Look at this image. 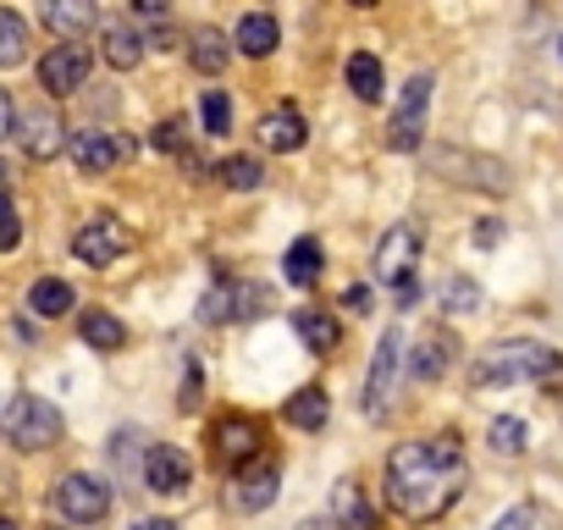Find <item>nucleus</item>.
<instances>
[{"mask_svg": "<svg viewBox=\"0 0 563 530\" xmlns=\"http://www.w3.org/2000/svg\"><path fill=\"white\" fill-rule=\"evenodd\" d=\"M525 420H514V415H497L492 420V431H486V442H492V453H503V459H514V453H525Z\"/></svg>", "mask_w": 563, "mask_h": 530, "instance_id": "nucleus-33", "label": "nucleus"}, {"mask_svg": "<svg viewBox=\"0 0 563 530\" xmlns=\"http://www.w3.org/2000/svg\"><path fill=\"white\" fill-rule=\"evenodd\" d=\"M431 166L448 177V183H464V188H481V194H508V166L492 161V155H470V150H431Z\"/></svg>", "mask_w": 563, "mask_h": 530, "instance_id": "nucleus-5", "label": "nucleus"}, {"mask_svg": "<svg viewBox=\"0 0 563 530\" xmlns=\"http://www.w3.org/2000/svg\"><path fill=\"white\" fill-rule=\"evenodd\" d=\"M23 62H29V23L12 7H0V67H23Z\"/></svg>", "mask_w": 563, "mask_h": 530, "instance_id": "nucleus-27", "label": "nucleus"}, {"mask_svg": "<svg viewBox=\"0 0 563 530\" xmlns=\"http://www.w3.org/2000/svg\"><path fill=\"white\" fill-rule=\"evenodd\" d=\"M497 238H503V227H497V221H486V227L475 232V243H497Z\"/></svg>", "mask_w": 563, "mask_h": 530, "instance_id": "nucleus-40", "label": "nucleus"}, {"mask_svg": "<svg viewBox=\"0 0 563 530\" xmlns=\"http://www.w3.org/2000/svg\"><path fill=\"white\" fill-rule=\"evenodd\" d=\"M254 139H260V150H271V155H294V150L310 144V122H305L299 106H276V111L260 117Z\"/></svg>", "mask_w": 563, "mask_h": 530, "instance_id": "nucleus-15", "label": "nucleus"}, {"mask_svg": "<svg viewBox=\"0 0 563 530\" xmlns=\"http://www.w3.org/2000/svg\"><path fill=\"white\" fill-rule=\"evenodd\" d=\"M321 265H327L321 260V243L316 238H299L288 254H282V277H288L294 288H316L321 283Z\"/></svg>", "mask_w": 563, "mask_h": 530, "instance_id": "nucleus-22", "label": "nucleus"}, {"mask_svg": "<svg viewBox=\"0 0 563 530\" xmlns=\"http://www.w3.org/2000/svg\"><path fill=\"white\" fill-rule=\"evenodd\" d=\"M431 73H415L409 84H404V95H398V106H393V122H387V150H398V155H409V150H420V139H426V111H431Z\"/></svg>", "mask_w": 563, "mask_h": 530, "instance_id": "nucleus-4", "label": "nucleus"}, {"mask_svg": "<svg viewBox=\"0 0 563 530\" xmlns=\"http://www.w3.org/2000/svg\"><path fill=\"white\" fill-rule=\"evenodd\" d=\"M40 18H45L51 34H62V45H84V34L100 23V12L89 7V0H51Z\"/></svg>", "mask_w": 563, "mask_h": 530, "instance_id": "nucleus-18", "label": "nucleus"}, {"mask_svg": "<svg viewBox=\"0 0 563 530\" xmlns=\"http://www.w3.org/2000/svg\"><path fill=\"white\" fill-rule=\"evenodd\" d=\"M12 133H18V111H12V95L0 89V144H7Z\"/></svg>", "mask_w": 563, "mask_h": 530, "instance_id": "nucleus-38", "label": "nucleus"}, {"mask_svg": "<svg viewBox=\"0 0 563 530\" xmlns=\"http://www.w3.org/2000/svg\"><path fill=\"white\" fill-rule=\"evenodd\" d=\"M188 481H194V464H188V453H183V448L155 442V448L144 453V486H150V492L177 497V492H188Z\"/></svg>", "mask_w": 563, "mask_h": 530, "instance_id": "nucleus-16", "label": "nucleus"}, {"mask_svg": "<svg viewBox=\"0 0 563 530\" xmlns=\"http://www.w3.org/2000/svg\"><path fill=\"white\" fill-rule=\"evenodd\" d=\"M150 45H155V51H177V34H172V29H161V34H155Z\"/></svg>", "mask_w": 563, "mask_h": 530, "instance_id": "nucleus-39", "label": "nucleus"}, {"mask_svg": "<svg viewBox=\"0 0 563 530\" xmlns=\"http://www.w3.org/2000/svg\"><path fill=\"white\" fill-rule=\"evenodd\" d=\"M78 332H84V343L100 349V354H117V349L128 343V327H122L111 310H84V316H78Z\"/></svg>", "mask_w": 563, "mask_h": 530, "instance_id": "nucleus-26", "label": "nucleus"}, {"mask_svg": "<svg viewBox=\"0 0 563 530\" xmlns=\"http://www.w3.org/2000/svg\"><path fill=\"white\" fill-rule=\"evenodd\" d=\"M139 530H183V525H172V519H144Z\"/></svg>", "mask_w": 563, "mask_h": 530, "instance_id": "nucleus-41", "label": "nucleus"}, {"mask_svg": "<svg viewBox=\"0 0 563 530\" xmlns=\"http://www.w3.org/2000/svg\"><path fill=\"white\" fill-rule=\"evenodd\" d=\"M73 288L62 283V277H40L34 288H29V310L40 316V321H62V316H73Z\"/></svg>", "mask_w": 563, "mask_h": 530, "instance_id": "nucleus-25", "label": "nucleus"}, {"mask_svg": "<svg viewBox=\"0 0 563 530\" xmlns=\"http://www.w3.org/2000/svg\"><path fill=\"white\" fill-rule=\"evenodd\" d=\"M216 177H221L232 194H254V188L265 183V166H260L254 155H227V161L216 166Z\"/></svg>", "mask_w": 563, "mask_h": 530, "instance_id": "nucleus-29", "label": "nucleus"}, {"mask_svg": "<svg viewBox=\"0 0 563 530\" xmlns=\"http://www.w3.org/2000/svg\"><path fill=\"white\" fill-rule=\"evenodd\" d=\"M558 51H563V45H558Z\"/></svg>", "mask_w": 563, "mask_h": 530, "instance_id": "nucleus-43", "label": "nucleus"}, {"mask_svg": "<svg viewBox=\"0 0 563 530\" xmlns=\"http://www.w3.org/2000/svg\"><path fill=\"white\" fill-rule=\"evenodd\" d=\"M56 508H62V519H73V525H100V519L111 514V486L73 470V475L56 481Z\"/></svg>", "mask_w": 563, "mask_h": 530, "instance_id": "nucleus-10", "label": "nucleus"}, {"mask_svg": "<svg viewBox=\"0 0 563 530\" xmlns=\"http://www.w3.org/2000/svg\"><path fill=\"white\" fill-rule=\"evenodd\" d=\"M492 530H558V514H552L547 503H519V508H508Z\"/></svg>", "mask_w": 563, "mask_h": 530, "instance_id": "nucleus-31", "label": "nucleus"}, {"mask_svg": "<svg viewBox=\"0 0 563 530\" xmlns=\"http://www.w3.org/2000/svg\"><path fill=\"white\" fill-rule=\"evenodd\" d=\"M282 415H288V426H299V431H321L327 415H332V398H327V387H299Z\"/></svg>", "mask_w": 563, "mask_h": 530, "instance_id": "nucleus-24", "label": "nucleus"}, {"mask_svg": "<svg viewBox=\"0 0 563 530\" xmlns=\"http://www.w3.org/2000/svg\"><path fill=\"white\" fill-rule=\"evenodd\" d=\"M448 354H453V338H442V332H426L420 338V349H415V382H437L442 371H448Z\"/></svg>", "mask_w": 563, "mask_h": 530, "instance_id": "nucleus-28", "label": "nucleus"}, {"mask_svg": "<svg viewBox=\"0 0 563 530\" xmlns=\"http://www.w3.org/2000/svg\"><path fill=\"white\" fill-rule=\"evenodd\" d=\"M420 254H426L420 232H415L409 221H398V227H387V238L376 243V260H371V272H376V283H387V288H409V277H415Z\"/></svg>", "mask_w": 563, "mask_h": 530, "instance_id": "nucleus-6", "label": "nucleus"}, {"mask_svg": "<svg viewBox=\"0 0 563 530\" xmlns=\"http://www.w3.org/2000/svg\"><path fill=\"white\" fill-rule=\"evenodd\" d=\"M332 508H338V519H349V530H371V525H376V514L365 508V497H360L354 481H343V486L332 492Z\"/></svg>", "mask_w": 563, "mask_h": 530, "instance_id": "nucleus-32", "label": "nucleus"}, {"mask_svg": "<svg viewBox=\"0 0 563 530\" xmlns=\"http://www.w3.org/2000/svg\"><path fill=\"white\" fill-rule=\"evenodd\" d=\"M260 442H265V426H260L254 415H221V420L210 426V459H216V464L243 470V464L260 459Z\"/></svg>", "mask_w": 563, "mask_h": 530, "instance_id": "nucleus-8", "label": "nucleus"}, {"mask_svg": "<svg viewBox=\"0 0 563 530\" xmlns=\"http://www.w3.org/2000/svg\"><path fill=\"white\" fill-rule=\"evenodd\" d=\"M188 62H194V73L216 78V73L232 62V40L216 34V29H199V34H188Z\"/></svg>", "mask_w": 563, "mask_h": 530, "instance_id": "nucleus-23", "label": "nucleus"}, {"mask_svg": "<svg viewBox=\"0 0 563 530\" xmlns=\"http://www.w3.org/2000/svg\"><path fill=\"white\" fill-rule=\"evenodd\" d=\"M398 360H404V338L387 332L376 343V360H371V376H365V420L387 415V398H393V382H398Z\"/></svg>", "mask_w": 563, "mask_h": 530, "instance_id": "nucleus-14", "label": "nucleus"}, {"mask_svg": "<svg viewBox=\"0 0 563 530\" xmlns=\"http://www.w3.org/2000/svg\"><path fill=\"white\" fill-rule=\"evenodd\" d=\"M349 89L360 95V100H382V62L371 56V51H360V56H349Z\"/></svg>", "mask_w": 563, "mask_h": 530, "instance_id": "nucleus-30", "label": "nucleus"}, {"mask_svg": "<svg viewBox=\"0 0 563 530\" xmlns=\"http://www.w3.org/2000/svg\"><path fill=\"white\" fill-rule=\"evenodd\" d=\"M0 530H23V525H18V519H0Z\"/></svg>", "mask_w": 563, "mask_h": 530, "instance_id": "nucleus-42", "label": "nucleus"}, {"mask_svg": "<svg viewBox=\"0 0 563 530\" xmlns=\"http://www.w3.org/2000/svg\"><path fill=\"white\" fill-rule=\"evenodd\" d=\"M294 332L310 343V354H338V343H343V327H338V316L332 310H294Z\"/></svg>", "mask_w": 563, "mask_h": 530, "instance_id": "nucleus-20", "label": "nucleus"}, {"mask_svg": "<svg viewBox=\"0 0 563 530\" xmlns=\"http://www.w3.org/2000/svg\"><path fill=\"white\" fill-rule=\"evenodd\" d=\"M276 486H282V470H276V459H254V464H243L238 475H232V492H227V503L238 508V514H265L271 503H276Z\"/></svg>", "mask_w": 563, "mask_h": 530, "instance_id": "nucleus-12", "label": "nucleus"}, {"mask_svg": "<svg viewBox=\"0 0 563 530\" xmlns=\"http://www.w3.org/2000/svg\"><path fill=\"white\" fill-rule=\"evenodd\" d=\"M128 249H133V232H128L117 216H89V221L78 227V238H73V254H78L84 265H95V272L117 265Z\"/></svg>", "mask_w": 563, "mask_h": 530, "instance_id": "nucleus-9", "label": "nucleus"}, {"mask_svg": "<svg viewBox=\"0 0 563 530\" xmlns=\"http://www.w3.org/2000/svg\"><path fill=\"white\" fill-rule=\"evenodd\" d=\"M62 409L51 398H34V393H12V398H0V437H7L12 448L23 453H45L62 442Z\"/></svg>", "mask_w": 563, "mask_h": 530, "instance_id": "nucleus-2", "label": "nucleus"}, {"mask_svg": "<svg viewBox=\"0 0 563 530\" xmlns=\"http://www.w3.org/2000/svg\"><path fill=\"white\" fill-rule=\"evenodd\" d=\"M265 305H271V294L260 288V283H243V277H227V283H216L205 299H199V321H254V316H265Z\"/></svg>", "mask_w": 563, "mask_h": 530, "instance_id": "nucleus-7", "label": "nucleus"}, {"mask_svg": "<svg viewBox=\"0 0 563 530\" xmlns=\"http://www.w3.org/2000/svg\"><path fill=\"white\" fill-rule=\"evenodd\" d=\"M199 122H205L210 139H227V133H232V100H227L221 89H210V95L199 100Z\"/></svg>", "mask_w": 563, "mask_h": 530, "instance_id": "nucleus-34", "label": "nucleus"}, {"mask_svg": "<svg viewBox=\"0 0 563 530\" xmlns=\"http://www.w3.org/2000/svg\"><path fill=\"white\" fill-rule=\"evenodd\" d=\"M18 144H23L29 161H56V155L67 150V122H62L51 106H29V111L18 117Z\"/></svg>", "mask_w": 563, "mask_h": 530, "instance_id": "nucleus-13", "label": "nucleus"}, {"mask_svg": "<svg viewBox=\"0 0 563 530\" xmlns=\"http://www.w3.org/2000/svg\"><path fill=\"white\" fill-rule=\"evenodd\" d=\"M89 67H95V56L84 45H56V51L40 56V84H45L51 100H67L89 84Z\"/></svg>", "mask_w": 563, "mask_h": 530, "instance_id": "nucleus-11", "label": "nucleus"}, {"mask_svg": "<svg viewBox=\"0 0 563 530\" xmlns=\"http://www.w3.org/2000/svg\"><path fill=\"white\" fill-rule=\"evenodd\" d=\"M23 243V221H18V205L7 194V166H0V249H18Z\"/></svg>", "mask_w": 563, "mask_h": 530, "instance_id": "nucleus-35", "label": "nucleus"}, {"mask_svg": "<svg viewBox=\"0 0 563 530\" xmlns=\"http://www.w3.org/2000/svg\"><path fill=\"white\" fill-rule=\"evenodd\" d=\"M276 40H282V29H276L271 12H243L238 18V34H232V51L249 56V62H265L276 51Z\"/></svg>", "mask_w": 563, "mask_h": 530, "instance_id": "nucleus-19", "label": "nucleus"}, {"mask_svg": "<svg viewBox=\"0 0 563 530\" xmlns=\"http://www.w3.org/2000/svg\"><path fill=\"white\" fill-rule=\"evenodd\" d=\"M150 144H155L161 155H183V122H161V128L150 133Z\"/></svg>", "mask_w": 563, "mask_h": 530, "instance_id": "nucleus-36", "label": "nucleus"}, {"mask_svg": "<svg viewBox=\"0 0 563 530\" xmlns=\"http://www.w3.org/2000/svg\"><path fill=\"white\" fill-rule=\"evenodd\" d=\"M144 51H150V40H144L139 29H128V23H111V29H106V45H100L106 67H117V73H133V67L144 62Z\"/></svg>", "mask_w": 563, "mask_h": 530, "instance_id": "nucleus-21", "label": "nucleus"}, {"mask_svg": "<svg viewBox=\"0 0 563 530\" xmlns=\"http://www.w3.org/2000/svg\"><path fill=\"white\" fill-rule=\"evenodd\" d=\"M448 305H453V310H475V305H481V288H470V283H448Z\"/></svg>", "mask_w": 563, "mask_h": 530, "instance_id": "nucleus-37", "label": "nucleus"}, {"mask_svg": "<svg viewBox=\"0 0 563 530\" xmlns=\"http://www.w3.org/2000/svg\"><path fill=\"white\" fill-rule=\"evenodd\" d=\"M464 481H470V459H464V442L453 431L420 437V442H398L387 453V503L409 525L442 519L464 497Z\"/></svg>", "mask_w": 563, "mask_h": 530, "instance_id": "nucleus-1", "label": "nucleus"}, {"mask_svg": "<svg viewBox=\"0 0 563 530\" xmlns=\"http://www.w3.org/2000/svg\"><path fill=\"white\" fill-rule=\"evenodd\" d=\"M128 155H133V144H128L122 133H100V128H95V133H78V139H73V161H78L84 177H106V172L122 166Z\"/></svg>", "mask_w": 563, "mask_h": 530, "instance_id": "nucleus-17", "label": "nucleus"}, {"mask_svg": "<svg viewBox=\"0 0 563 530\" xmlns=\"http://www.w3.org/2000/svg\"><path fill=\"white\" fill-rule=\"evenodd\" d=\"M563 371V354L547 343H497L475 365V387H503V382H552Z\"/></svg>", "mask_w": 563, "mask_h": 530, "instance_id": "nucleus-3", "label": "nucleus"}]
</instances>
